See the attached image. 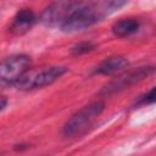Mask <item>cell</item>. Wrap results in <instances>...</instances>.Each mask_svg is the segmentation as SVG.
<instances>
[{
	"label": "cell",
	"instance_id": "cell-1",
	"mask_svg": "<svg viewBox=\"0 0 156 156\" xmlns=\"http://www.w3.org/2000/svg\"><path fill=\"white\" fill-rule=\"evenodd\" d=\"M105 12L101 5H95L89 0H80L69 16L60 26V29L65 33H76L89 28L105 17Z\"/></svg>",
	"mask_w": 156,
	"mask_h": 156
},
{
	"label": "cell",
	"instance_id": "cell-2",
	"mask_svg": "<svg viewBox=\"0 0 156 156\" xmlns=\"http://www.w3.org/2000/svg\"><path fill=\"white\" fill-rule=\"evenodd\" d=\"M105 108V104L100 100L93 101L85 106H83L79 111H77L63 126L62 133L67 138L77 136L88 130V128L94 123V121L101 115Z\"/></svg>",
	"mask_w": 156,
	"mask_h": 156
},
{
	"label": "cell",
	"instance_id": "cell-3",
	"mask_svg": "<svg viewBox=\"0 0 156 156\" xmlns=\"http://www.w3.org/2000/svg\"><path fill=\"white\" fill-rule=\"evenodd\" d=\"M67 72V68L63 66H50L38 71H28L16 84L15 87L18 90H34L48 87L61 78Z\"/></svg>",
	"mask_w": 156,
	"mask_h": 156
},
{
	"label": "cell",
	"instance_id": "cell-4",
	"mask_svg": "<svg viewBox=\"0 0 156 156\" xmlns=\"http://www.w3.org/2000/svg\"><path fill=\"white\" fill-rule=\"evenodd\" d=\"M32 60L28 55L17 54L0 62V87L15 85L30 68Z\"/></svg>",
	"mask_w": 156,
	"mask_h": 156
},
{
	"label": "cell",
	"instance_id": "cell-5",
	"mask_svg": "<svg viewBox=\"0 0 156 156\" xmlns=\"http://www.w3.org/2000/svg\"><path fill=\"white\" fill-rule=\"evenodd\" d=\"M154 71H155V68L152 66H143L136 69L129 71V72L112 79L110 83H107L100 90V94L101 95H112V94L119 93L124 89H128L129 87H132V85L144 80L149 76H151L154 73Z\"/></svg>",
	"mask_w": 156,
	"mask_h": 156
},
{
	"label": "cell",
	"instance_id": "cell-6",
	"mask_svg": "<svg viewBox=\"0 0 156 156\" xmlns=\"http://www.w3.org/2000/svg\"><path fill=\"white\" fill-rule=\"evenodd\" d=\"M80 0H58L48 6L40 15V22L46 27H60Z\"/></svg>",
	"mask_w": 156,
	"mask_h": 156
},
{
	"label": "cell",
	"instance_id": "cell-7",
	"mask_svg": "<svg viewBox=\"0 0 156 156\" xmlns=\"http://www.w3.org/2000/svg\"><path fill=\"white\" fill-rule=\"evenodd\" d=\"M35 22H37L35 13L29 9H22L13 17V21L11 23L10 30L13 34H17V35L18 34H23V33L28 32Z\"/></svg>",
	"mask_w": 156,
	"mask_h": 156
},
{
	"label": "cell",
	"instance_id": "cell-8",
	"mask_svg": "<svg viewBox=\"0 0 156 156\" xmlns=\"http://www.w3.org/2000/svg\"><path fill=\"white\" fill-rule=\"evenodd\" d=\"M127 66H128L127 58H124L123 56H113V57H110L102 61L95 68V73L102 74V76H111V74H115L124 69Z\"/></svg>",
	"mask_w": 156,
	"mask_h": 156
},
{
	"label": "cell",
	"instance_id": "cell-9",
	"mask_svg": "<svg viewBox=\"0 0 156 156\" xmlns=\"http://www.w3.org/2000/svg\"><path fill=\"white\" fill-rule=\"evenodd\" d=\"M139 21L136 18H123L113 23L111 30L115 37L118 38H126L132 34H134L139 29Z\"/></svg>",
	"mask_w": 156,
	"mask_h": 156
},
{
	"label": "cell",
	"instance_id": "cell-10",
	"mask_svg": "<svg viewBox=\"0 0 156 156\" xmlns=\"http://www.w3.org/2000/svg\"><path fill=\"white\" fill-rule=\"evenodd\" d=\"M127 2H128V0H106L104 4H101V6H102L105 15L107 16V15L115 12L116 10L123 7Z\"/></svg>",
	"mask_w": 156,
	"mask_h": 156
},
{
	"label": "cell",
	"instance_id": "cell-11",
	"mask_svg": "<svg viewBox=\"0 0 156 156\" xmlns=\"http://www.w3.org/2000/svg\"><path fill=\"white\" fill-rule=\"evenodd\" d=\"M95 49V44L91 43V41H82V43H78L77 45H74L71 50V52L74 55V56H78V55H83V54H87V52H90Z\"/></svg>",
	"mask_w": 156,
	"mask_h": 156
},
{
	"label": "cell",
	"instance_id": "cell-12",
	"mask_svg": "<svg viewBox=\"0 0 156 156\" xmlns=\"http://www.w3.org/2000/svg\"><path fill=\"white\" fill-rule=\"evenodd\" d=\"M155 102V88H151L149 93H146L145 95H143L139 100V104L143 105H149V104H154Z\"/></svg>",
	"mask_w": 156,
	"mask_h": 156
},
{
	"label": "cell",
	"instance_id": "cell-13",
	"mask_svg": "<svg viewBox=\"0 0 156 156\" xmlns=\"http://www.w3.org/2000/svg\"><path fill=\"white\" fill-rule=\"evenodd\" d=\"M6 105H7V99L5 96L0 95V112L6 107Z\"/></svg>",
	"mask_w": 156,
	"mask_h": 156
}]
</instances>
